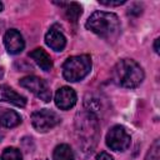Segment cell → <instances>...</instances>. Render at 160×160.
Here are the masks:
<instances>
[{
  "label": "cell",
  "instance_id": "obj_10",
  "mask_svg": "<svg viewBox=\"0 0 160 160\" xmlns=\"http://www.w3.org/2000/svg\"><path fill=\"white\" fill-rule=\"evenodd\" d=\"M45 42L55 51H62L66 45V38L59 25H52L45 35Z\"/></svg>",
  "mask_w": 160,
  "mask_h": 160
},
{
  "label": "cell",
  "instance_id": "obj_9",
  "mask_svg": "<svg viewBox=\"0 0 160 160\" xmlns=\"http://www.w3.org/2000/svg\"><path fill=\"white\" fill-rule=\"evenodd\" d=\"M55 104L61 110H69L76 104V92L70 86L60 88L55 94Z\"/></svg>",
  "mask_w": 160,
  "mask_h": 160
},
{
  "label": "cell",
  "instance_id": "obj_21",
  "mask_svg": "<svg viewBox=\"0 0 160 160\" xmlns=\"http://www.w3.org/2000/svg\"><path fill=\"white\" fill-rule=\"evenodd\" d=\"M2 76H4V68L0 66V79H2Z\"/></svg>",
  "mask_w": 160,
  "mask_h": 160
},
{
  "label": "cell",
  "instance_id": "obj_12",
  "mask_svg": "<svg viewBox=\"0 0 160 160\" xmlns=\"http://www.w3.org/2000/svg\"><path fill=\"white\" fill-rule=\"evenodd\" d=\"M29 56L35 61V64L44 71H49L52 69V61H51V58L49 56V54L41 49V48H38L35 50H32Z\"/></svg>",
  "mask_w": 160,
  "mask_h": 160
},
{
  "label": "cell",
  "instance_id": "obj_15",
  "mask_svg": "<svg viewBox=\"0 0 160 160\" xmlns=\"http://www.w3.org/2000/svg\"><path fill=\"white\" fill-rule=\"evenodd\" d=\"M52 160H74V152L68 144H60L54 149Z\"/></svg>",
  "mask_w": 160,
  "mask_h": 160
},
{
  "label": "cell",
  "instance_id": "obj_6",
  "mask_svg": "<svg viewBox=\"0 0 160 160\" xmlns=\"http://www.w3.org/2000/svg\"><path fill=\"white\" fill-rule=\"evenodd\" d=\"M131 136L121 125L112 126L106 134V145L115 151H124L130 146Z\"/></svg>",
  "mask_w": 160,
  "mask_h": 160
},
{
  "label": "cell",
  "instance_id": "obj_19",
  "mask_svg": "<svg viewBox=\"0 0 160 160\" xmlns=\"http://www.w3.org/2000/svg\"><path fill=\"white\" fill-rule=\"evenodd\" d=\"M95 160H114V158L108 154L106 151H101L100 154H98V156L95 158Z\"/></svg>",
  "mask_w": 160,
  "mask_h": 160
},
{
  "label": "cell",
  "instance_id": "obj_7",
  "mask_svg": "<svg viewBox=\"0 0 160 160\" xmlns=\"http://www.w3.org/2000/svg\"><path fill=\"white\" fill-rule=\"evenodd\" d=\"M19 84L22 88L30 90L40 100H42L45 102H49L51 100V91H50L46 81L42 80L41 78H38V76H34V75L25 76L19 81Z\"/></svg>",
  "mask_w": 160,
  "mask_h": 160
},
{
  "label": "cell",
  "instance_id": "obj_13",
  "mask_svg": "<svg viewBox=\"0 0 160 160\" xmlns=\"http://www.w3.org/2000/svg\"><path fill=\"white\" fill-rule=\"evenodd\" d=\"M21 122V116L10 109L0 110V125L4 128H15Z\"/></svg>",
  "mask_w": 160,
  "mask_h": 160
},
{
  "label": "cell",
  "instance_id": "obj_5",
  "mask_svg": "<svg viewBox=\"0 0 160 160\" xmlns=\"http://www.w3.org/2000/svg\"><path fill=\"white\" fill-rule=\"evenodd\" d=\"M31 124L39 132H46L60 124V116L48 109H41L31 114Z\"/></svg>",
  "mask_w": 160,
  "mask_h": 160
},
{
  "label": "cell",
  "instance_id": "obj_14",
  "mask_svg": "<svg viewBox=\"0 0 160 160\" xmlns=\"http://www.w3.org/2000/svg\"><path fill=\"white\" fill-rule=\"evenodd\" d=\"M55 4L64 8L65 16L71 22H76L79 20L80 15L82 14V9L78 2H55Z\"/></svg>",
  "mask_w": 160,
  "mask_h": 160
},
{
  "label": "cell",
  "instance_id": "obj_22",
  "mask_svg": "<svg viewBox=\"0 0 160 160\" xmlns=\"http://www.w3.org/2000/svg\"><path fill=\"white\" fill-rule=\"evenodd\" d=\"M2 9H4V5H2V2L0 1V11H2Z\"/></svg>",
  "mask_w": 160,
  "mask_h": 160
},
{
  "label": "cell",
  "instance_id": "obj_3",
  "mask_svg": "<svg viewBox=\"0 0 160 160\" xmlns=\"http://www.w3.org/2000/svg\"><path fill=\"white\" fill-rule=\"evenodd\" d=\"M112 80L121 88L132 89L139 86L144 80L142 68L131 59H122L112 68Z\"/></svg>",
  "mask_w": 160,
  "mask_h": 160
},
{
  "label": "cell",
  "instance_id": "obj_11",
  "mask_svg": "<svg viewBox=\"0 0 160 160\" xmlns=\"http://www.w3.org/2000/svg\"><path fill=\"white\" fill-rule=\"evenodd\" d=\"M0 101L10 102L18 108H24L26 105V98L8 85H0Z\"/></svg>",
  "mask_w": 160,
  "mask_h": 160
},
{
  "label": "cell",
  "instance_id": "obj_8",
  "mask_svg": "<svg viewBox=\"0 0 160 160\" xmlns=\"http://www.w3.org/2000/svg\"><path fill=\"white\" fill-rule=\"evenodd\" d=\"M4 44H5V48H6L8 52L11 54V55L20 54L25 48V41H24L21 34L15 29H10L5 32Z\"/></svg>",
  "mask_w": 160,
  "mask_h": 160
},
{
  "label": "cell",
  "instance_id": "obj_16",
  "mask_svg": "<svg viewBox=\"0 0 160 160\" xmlns=\"http://www.w3.org/2000/svg\"><path fill=\"white\" fill-rule=\"evenodd\" d=\"M1 160H22V155L16 148H6L2 151Z\"/></svg>",
  "mask_w": 160,
  "mask_h": 160
},
{
  "label": "cell",
  "instance_id": "obj_4",
  "mask_svg": "<svg viewBox=\"0 0 160 160\" xmlns=\"http://www.w3.org/2000/svg\"><path fill=\"white\" fill-rule=\"evenodd\" d=\"M91 70V58L89 55L70 56L62 64V75L65 80L75 82L82 80Z\"/></svg>",
  "mask_w": 160,
  "mask_h": 160
},
{
  "label": "cell",
  "instance_id": "obj_20",
  "mask_svg": "<svg viewBox=\"0 0 160 160\" xmlns=\"http://www.w3.org/2000/svg\"><path fill=\"white\" fill-rule=\"evenodd\" d=\"M159 41H160V39L158 38V39H155V42H154V51L156 54H159Z\"/></svg>",
  "mask_w": 160,
  "mask_h": 160
},
{
  "label": "cell",
  "instance_id": "obj_1",
  "mask_svg": "<svg viewBox=\"0 0 160 160\" xmlns=\"http://www.w3.org/2000/svg\"><path fill=\"white\" fill-rule=\"evenodd\" d=\"M76 145L79 151L91 154L99 139V122L95 114L90 111L78 112L75 118Z\"/></svg>",
  "mask_w": 160,
  "mask_h": 160
},
{
  "label": "cell",
  "instance_id": "obj_18",
  "mask_svg": "<svg viewBox=\"0 0 160 160\" xmlns=\"http://www.w3.org/2000/svg\"><path fill=\"white\" fill-rule=\"evenodd\" d=\"M99 2H100L101 5H105V6H119V5L125 4L126 1H125V0H116V1H110V0H99Z\"/></svg>",
  "mask_w": 160,
  "mask_h": 160
},
{
  "label": "cell",
  "instance_id": "obj_23",
  "mask_svg": "<svg viewBox=\"0 0 160 160\" xmlns=\"http://www.w3.org/2000/svg\"><path fill=\"white\" fill-rule=\"evenodd\" d=\"M2 138H4V135H2V132H0V141L2 140Z\"/></svg>",
  "mask_w": 160,
  "mask_h": 160
},
{
  "label": "cell",
  "instance_id": "obj_17",
  "mask_svg": "<svg viewBox=\"0 0 160 160\" xmlns=\"http://www.w3.org/2000/svg\"><path fill=\"white\" fill-rule=\"evenodd\" d=\"M144 160H160V144H159V140L154 141V144L151 145V148L148 151V154H146Z\"/></svg>",
  "mask_w": 160,
  "mask_h": 160
},
{
  "label": "cell",
  "instance_id": "obj_2",
  "mask_svg": "<svg viewBox=\"0 0 160 160\" xmlns=\"http://www.w3.org/2000/svg\"><path fill=\"white\" fill-rule=\"evenodd\" d=\"M86 29L108 41H115L120 35V20L116 14L106 11L92 12L85 24Z\"/></svg>",
  "mask_w": 160,
  "mask_h": 160
}]
</instances>
